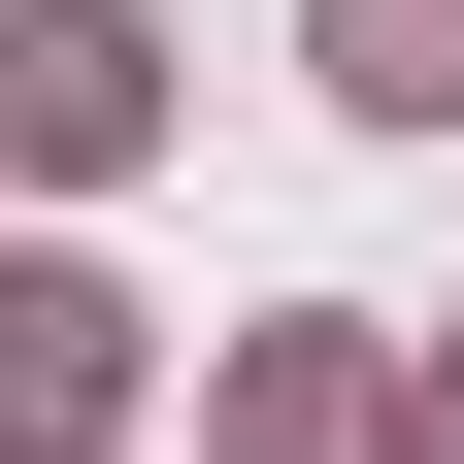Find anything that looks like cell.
I'll return each instance as SVG.
<instances>
[{
	"label": "cell",
	"instance_id": "obj_1",
	"mask_svg": "<svg viewBox=\"0 0 464 464\" xmlns=\"http://www.w3.org/2000/svg\"><path fill=\"white\" fill-rule=\"evenodd\" d=\"M0 133H34V166L133 133V0H34V34H0Z\"/></svg>",
	"mask_w": 464,
	"mask_h": 464
},
{
	"label": "cell",
	"instance_id": "obj_2",
	"mask_svg": "<svg viewBox=\"0 0 464 464\" xmlns=\"http://www.w3.org/2000/svg\"><path fill=\"white\" fill-rule=\"evenodd\" d=\"M332 100H398V133H431V100H464V0H332Z\"/></svg>",
	"mask_w": 464,
	"mask_h": 464
}]
</instances>
